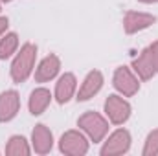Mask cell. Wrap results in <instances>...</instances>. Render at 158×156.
<instances>
[{"mask_svg": "<svg viewBox=\"0 0 158 156\" xmlns=\"http://www.w3.org/2000/svg\"><path fill=\"white\" fill-rule=\"evenodd\" d=\"M35 57H37V46L31 42H26L11 63V77L15 83H24L30 77L35 64Z\"/></svg>", "mask_w": 158, "mask_h": 156, "instance_id": "obj_1", "label": "cell"}, {"mask_svg": "<svg viewBox=\"0 0 158 156\" xmlns=\"http://www.w3.org/2000/svg\"><path fill=\"white\" fill-rule=\"evenodd\" d=\"M77 125L81 127V130H85V134L92 142H101L105 138V134L109 132L107 119L98 112H85L77 119Z\"/></svg>", "mask_w": 158, "mask_h": 156, "instance_id": "obj_2", "label": "cell"}, {"mask_svg": "<svg viewBox=\"0 0 158 156\" xmlns=\"http://www.w3.org/2000/svg\"><path fill=\"white\" fill-rule=\"evenodd\" d=\"M59 147L64 154L70 156H81L88 151V142L85 138V134H81L79 130H68L61 136Z\"/></svg>", "mask_w": 158, "mask_h": 156, "instance_id": "obj_3", "label": "cell"}, {"mask_svg": "<svg viewBox=\"0 0 158 156\" xmlns=\"http://www.w3.org/2000/svg\"><path fill=\"white\" fill-rule=\"evenodd\" d=\"M131 147V134L125 129H119L116 132H112L109 136V140L105 142L101 154L103 156H116V154H123L127 153Z\"/></svg>", "mask_w": 158, "mask_h": 156, "instance_id": "obj_4", "label": "cell"}, {"mask_svg": "<svg viewBox=\"0 0 158 156\" xmlns=\"http://www.w3.org/2000/svg\"><path fill=\"white\" fill-rule=\"evenodd\" d=\"M105 112H107V116L112 123L121 125L131 116V105L119 96H109L107 101H105Z\"/></svg>", "mask_w": 158, "mask_h": 156, "instance_id": "obj_5", "label": "cell"}, {"mask_svg": "<svg viewBox=\"0 0 158 156\" xmlns=\"http://www.w3.org/2000/svg\"><path fill=\"white\" fill-rule=\"evenodd\" d=\"M114 86L116 90H119L123 96H134L140 88V83L138 79L134 77V74L127 68V66H119L114 74Z\"/></svg>", "mask_w": 158, "mask_h": 156, "instance_id": "obj_6", "label": "cell"}, {"mask_svg": "<svg viewBox=\"0 0 158 156\" xmlns=\"http://www.w3.org/2000/svg\"><path fill=\"white\" fill-rule=\"evenodd\" d=\"M156 22V17L155 15H149V13H138V11H129L123 18V28L129 35L132 33H138L149 26H153Z\"/></svg>", "mask_w": 158, "mask_h": 156, "instance_id": "obj_7", "label": "cell"}, {"mask_svg": "<svg viewBox=\"0 0 158 156\" xmlns=\"http://www.w3.org/2000/svg\"><path fill=\"white\" fill-rule=\"evenodd\" d=\"M20 109V97L15 90L0 94V121H9L17 116Z\"/></svg>", "mask_w": 158, "mask_h": 156, "instance_id": "obj_8", "label": "cell"}, {"mask_svg": "<svg viewBox=\"0 0 158 156\" xmlns=\"http://www.w3.org/2000/svg\"><path fill=\"white\" fill-rule=\"evenodd\" d=\"M31 143H33V149L35 153L39 154H46L52 151V145H53V136L50 132V129L46 125H37L31 132Z\"/></svg>", "mask_w": 158, "mask_h": 156, "instance_id": "obj_9", "label": "cell"}, {"mask_svg": "<svg viewBox=\"0 0 158 156\" xmlns=\"http://www.w3.org/2000/svg\"><path fill=\"white\" fill-rule=\"evenodd\" d=\"M101 84H103V76H101V72H98V70L90 72V74L85 77L83 84H81V88H79L77 99L79 101H86V99L94 97V96L99 92Z\"/></svg>", "mask_w": 158, "mask_h": 156, "instance_id": "obj_10", "label": "cell"}, {"mask_svg": "<svg viewBox=\"0 0 158 156\" xmlns=\"http://www.w3.org/2000/svg\"><path fill=\"white\" fill-rule=\"evenodd\" d=\"M59 68H61V61L57 55H48L40 61L39 68L35 72V79L39 83H44V81H50L53 79L57 74H59Z\"/></svg>", "mask_w": 158, "mask_h": 156, "instance_id": "obj_11", "label": "cell"}, {"mask_svg": "<svg viewBox=\"0 0 158 156\" xmlns=\"http://www.w3.org/2000/svg\"><path fill=\"white\" fill-rule=\"evenodd\" d=\"M76 86H77V81L74 74H64L61 76L57 81V86H55V97L59 103H66L72 99L74 92H76Z\"/></svg>", "mask_w": 158, "mask_h": 156, "instance_id": "obj_12", "label": "cell"}, {"mask_svg": "<svg viewBox=\"0 0 158 156\" xmlns=\"http://www.w3.org/2000/svg\"><path fill=\"white\" fill-rule=\"evenodd\" d=\"M132 68L136 70V74L142 79H151L156 74V68H155V63H153V57H151L149 48H145L140 53V57H136L132 61Z\"/></svg>", "mask_w": 158, "mask_h": 156, "instance_id": "obj_13", "label": "cell"}, {"mask_svg": "<svg viewBox=\"0 0 158 156\" xmlns=\"http://www.w3.org/2000/svg\"><path fill=\"white\" fill-rule=\"evenodd\" d=\"M52 101V94L46 88H35L30 96V112L33 116H39L46 110V107Z\"/></svg>", "mask_w": 158, "mask_h": 156, "instance_id": "obj_14", "label": "cell"}, {"mask_svg": "<svg viewBox=\"0 0 158 156\" xmlns=\"http://www.w3.org/2000/svg\"><path fill=\"white\" fill-rule=\"evenodd\" d=\"M6 154H9V156H28L30 154V145H28V142H26L22 136H13V138L7 142Z\"/></svg>", "mask_w": 158, "mask_h": 156, "instance_id": "obj_15", "label": "cell"}, {"mask_svg": "<svg viewBox=\"0 0 158 156\" xmlns=\"http://www.w3.org/2000/svg\"><path fill=\"white\" fill-rule=\"evenodd\" d=\"M17 46H19L17 33H7L6 37H2L0 39V59H7L9 55H13Z\"/></svg>", "mask_w": 158, "mask_h": 156, "instance_id": "obj_16", "label": "cell"}, {"mask_svg": "<svg viewBox=\"0 0 158 156\" xmlns=\"http://www.w3.org/2000/svg\"><path fill=\"white\" fill-rule=\"evenodd\" d=\"M143 154L145 156H156L158 154V129H155L153 132H149V136L145 140Z\"/></svg>", "mask_w": 158, "mask_h": 156, "instance_id": "obj_17", "label": "cell"}, {"mask_svg": "<svg viewBox=\"0 0 158 156\" xmlns=\"http://www.w3.org/2000/svg\"><path fill=\"white\" fill-rule=\"evenodd\" d=\"M149 51H151V57H153V63H155V68L158 72V42H153L149 46Z\"/></svg>", "mask_w": 158, "mask_h": 156, "instance_id": "obj_18", "label": "cell"}, {"mask_svg": "<svg viewBox=\"0 0 158 156\" xmlns=\"http://www.w3.org/2000/svg\"><path fill=\"white\" fill-rule=\"evenodd\" d=\"M7 24H9V22H7V18H6V17H0V35L7 30Z\"/></svg>", "mask_w": 158, "mask_h": 156, "instance_id": "obj_19", "label": "cell"}, {"mask_svg": "<svg viewBox=\"0 0 158 156\" xmlns=\"http://www.w3.org/2000/svg\"><path fill=\"white\" fill-rule=\"evenodd\" d=\"M140 2H143V4H155V2H158V0H140Z\"/></svg>", "mask_w": 158, "mask_h": 156, "instance_id": "obj_20", "label": "cell"}, {"mask_svg": "<svg viewBox=\"0 0 158 156\" xmlns=\"http://www.w3.org/2000/svg\"><path fill=\"white\" fill-rule=\"evenodd\" d=\"M0 2H11V0H0Z\"/></svg>", "mask_w": 158, "mask_h": 156, "instance_id": "obj_21", "label": "cell"}]
</instances>
